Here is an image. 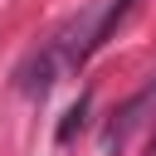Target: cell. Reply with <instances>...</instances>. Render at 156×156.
<instances>
[{
  "label": "cell",
  "mask_w": 156,
  "mask_h": 156,
  "mask_svg": "<svg viewBox=\"0 0 156 156\" xmlns=\"http://www.w3.org/2000/svg\"><path fill=\"white\" fill-rule=\"evenodd\" d=\"M49 88H54V49L29 54V58H24V68H20V93H24V98L44 102V98H49Z\"/></svg>",
  "instance_id": "obj_1"
},
{
  "label": "cell",
  "mask_w": 156,
  "mask_h": 156,
  "mask_svg": "<svg viewBox=\"0 0 156 156\" xmlns=\"http://www.w3.org/2000/svg\"><path fill=\"white\" fill-rule=\"evenodd\" d=\"M88 102H93V98H88V93H78V102L63 112V122H58V132H54V136H58V146H68V141H73V132H83V122H88Z\"/></svg>",
  "instance_id": "obj_2"
},
{
  "label": "cell",
  "mask_w": 156,
  "mask_h": 156,
  "mask_svg": "<svg viewBox=\"0 0 156 156\" xmlns=\"http://www.w3.org/2000/svg\"><path fill=\"white\" fill-rule=\"evenodd\" d=\"M146 156H156V132H151V141H146Z\"/></svg>",
  "instance_id": "obj_3"
}]
</instances>
